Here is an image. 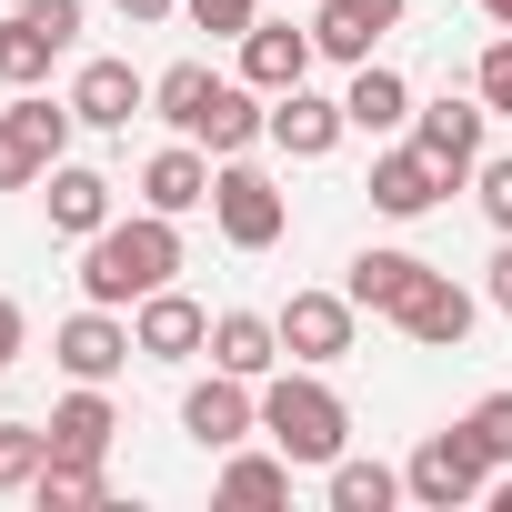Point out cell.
Wrapping results in <instances>:
<instances>
[{
  "label": "cell",
  "instance_id": "cell-33",
  "mask_svg": "<svg viewBox=\"0 0 512 512\" xmlns=\"http://www.w3.org/2000/svg\"><path fill=\"white\" fill-rule=\"evenodd\" d=\"M472 181H482V191H472V201H482V221H492V231H512V161H482Z\"/></svg>",
  "mask_w": 512,
  "mask_h": 512
},
{
  "label": "cell",
  "instance_id": "cell-24",
  "mask_svg": "<svg viewBox=\"0 0 512 512\" xmlns=\"http://www.w3.org/2000/svg\"><path fill=\"white\" fill-rule=\"evenodd\" d=\"M292 472H302V462H292L282 442H272V452H241V442H231V452H221V502H251V512H262V502H292Z\"/></svg>",
  "mask_w": 512,
  "mask_h": 512
},
{
  "label": "cell",
  "instance_id": "cell-14",
  "mask_svg": "<svg viewBox=\"0 0 512 512\" xmlns=\"http://www.w3.org/2000/svg\"><path fill=\"white\" fill-rule=\"evenodd\" d=\"M231 51H241V81H251V91H302V81H312V61H322V41H312V31H292V21H251Z\"/></svg>",
  "mask_w": 512,
  "mask_h": 512
},
{
  "label": "cell",
  "instance_id": "cell-37",
  "mask_svg": "<svg viewBox=\"0 0 512 512\" xmlns=\"http://www.w3.org/2000/svg\"><path fill=\"white\" fill-rule=\"evenodd\" d=\"M111 11H121V21H171L181 0H111Z\"/></svg>",
  "mask_w": 512,
  "mask_h": 512
},
{
  "label": "cell",
  "instance_id": "cell-29",
  "mask_svg": "<svg viewBox=\"0 0 512 512\" xmlns=\"http://www.w3.org/2000/svg\"><path fill=\"white\" fill-rule=\"evenodd\" d=\"M51 462V422H0V492H31Z\"/></svg>",
  "mask_w": 512,
  "mask_h": 512
},
{
  "label": "cell",
  "instance_id": "cell-3",
  "mask_svg": "<svg viewBox=\"0 0 512 512\" xmlns=\"http://www.w3.org/2000/svg\"><path fill=\"white\" fill-rule=\"evenodd\" d=\"M71 131H81V111H71V101L21 91L11 111H0V191H41V181H51V161H71Z\"/></svg>",
  "mask_w": 512,
  "mask_h": 512
},
{
  "label": "cell",
  "instance_id": "cell-31",
  "mask_svg": "<svg viewBox=\"0 0 512 512\" xmlns=\"http://www.w3.org/2000/svg\"><path fill=\"white\" fill-rule=\"evenodd\" d=\"M472 91H482V111H492V121H512V31L472 61Z\"/></svg>",
  "mask_w": 512,
  "mask_h": 512
},
{
  "label": "cell",
  "instance_id": "cell-8",
  "mask_svg": "<svg viewBox=\"0 0 512 512\" xmlns=\"http://www.w3.org/2000/svg\"><path fill=\"white\" fill-rule=\"evenodd\" d=\"M482 131H492V111H482V91H442V101H412V141L442 161V181H472L482 171Z\"/></svg>",
  "mask_w": 512,
  "mask_h": 512
},
{
  "label": "cell",
  "instance_id": "cell-20",
  "mask_svg": "<svg viewBox=\"0 0 512 512\" xmlns=\"http://www.w3.org/2000/svg\"><path fill=\"white\" fill-rule=\"evenodd\" d=\"M211 362L241 372V382H272L292 352H282V322L272 312H211Z\"/></svg>",
  "mask_w": 512,
  "mask_h": 512
},
{
  "label": "cell",
  "instance_id": "cell-13",
  "mask_svg": "<svg viewBox=\"0 0 512 512\" xmlns=\"http://www.w3.org/2000/svg\"><path fill=\"white\" fill-rule=\"evenodd\" d=\"M412 11V0H312V41H322V61H342V71H362L372 51H382V31Z\"/></svg>",
  "mask_w": 512,
  "mask_h": 512
},
{
  "label": "cell",
  "instance_id": "cell-30",
  "mask_svg": "<svg viewBox=\"0 0 512 512\" xmlns=\"http://www.w3.org/2000/svg\"><path fill=\"white\" fill-rule=\"evenodd\" d=\"M462 432L482 442V462H492V472H512V392H482V402L462 412Z\"/></svg>",
  "mask_w": 512,
  "mask_h": 512
},
{
  "label": "cell",
  "instance_id": "cell-9",
  "mask_svg": "<svg viewBox=\"0 0 512 512\" xmlns=\"http://www.w3.org/2000/svg\"><path fill=\"white\" fill-rule=\"evenodd\" d=\"M472 322H482V302H472L452 272H422V282H412V302L392 312V332H402V342H422V352H462V342H472Z\"/></svg>",
  "mask_w": 512,
  "mask_h": 512
},
{
  "label": "cell",
  "instance_id": "cell-7",
  "mask_svg": "<svg viewBox=\"0 0 512 512\" xmlns=\"http://www.w3.org/2000/svg\"><path fill=\"white\" fill-rule=\"evenodd\" d=\"M272 322H282V352H292V362L332 372V362L352 352V332H362V302H352V292H292Z\"/></svg>",
  "mask_w": 512,
  "mask_h": 512
},
{
  "label": "cell",
  "instance_id": "cell-21",
  "mask_svg": "<svg viewBox=\"0 0 512 512\" xmlns=\"http://www.w3.org/2000/svg\"><path fill=\"white\" fill-rule=\"evenodd\" d=\"M191 141H201L211 161H231V151H251V141H272V91H251V81H221Z\"/></svg>",
  "mask_w": 512,
  "mask_h": 512
},
{
  "label": "cell",
  "instance_id": "cell-34",
  "mask_svg": "<svg viewBox=\"0 0 512 512\" xmlns=\"http://www.w3.org/2000/svg\"><path fill=\"white\" fill-rule=\"evenodd\" d=\"M11 11H31L51 41H81V0H11Z\"/></svg>",
  "mask_w": 512,
  "mask_h": 512
},
{
  "label": "cell",
  "instance_id": "cell-36",
  "mask_svg": "<svg viewBox=\"0 0 512 512\" xmlns=\"http://www.w3.org/2000/svg\"><path fill=\"white\" fill-rule=\"evenodd\" d=\"M482 302H492V312H512V231H502V251H492V272H482Z\"/></svg>",
  "mask_w": 512,
  "mask_h": 512
},
{
  "label": "cell",
  "instance_id": "cell-18",
  "mask_svg": "<svg viewBox=\"0 0 512 512\" xmlns=\"http://www.w3.org/2000/svg\"><path fill=\"white\" fill-rule=\"evenodd\" d=\"M111 432H121L111 382H71V392L51 402V452H61V462H111Z\"/></svg>",
  "mask_w": 512,
  "mask_h": 512
},
{
  "label": "cell",
  "instance_id": "cell-28",
  "mask_svg": "<svg viewBox=\"0 0 512 512\" xmlns=\"http://www.w3.org/2000/svg\"><path fill=\"white\" fill-rule=\"evenodd\" d=\"M392 502H412L402 492V462H362V452L332 462V512H392Z\"/></svg>",
  "mask_w": 512,
  "mask_h": 512
},
{
  "label": "cell",
  "instance_id": "cell-6",
  "mask_svg": "<svg viewBox=\"0 0 512 512\" xmlns=\"http://www.w3.org/2000/svg\"><path fill=\"white\" fill-rule=\"evenodd\" d=\"M181 432H191L201 452L251 442V432H262V382H241V372H221V362H211V382H191V392H181Z\"/></svg>",
  "mask_w": 512,
  "mask_h": 512
},
{
  "label": "cell",
  "instance_id": "cell-39",
  "mask_svg": "<svg viewBox=\"0 0 512 512\" xmlns=\"http://www.w3.org/2000/svg\"><path fill=\"white\" fill-rule=\"evenodd\" d=\"M482 21H492V31H512V0H482Z\"/></svg>",
  "mask_w": 512,
  "mask_h": 512
},
{
  "label": "cell",
  "instance_id": "cell-12",
  "mask_svg": "<svg viewBox=\"0 0 512 512\" xmlns=\"http://www.w3.org/2000/svg\"><path fill=\"white\" fill-rule=\"evenodd\" d=\"M442 191H452V181H442V161H432L422 141H382V151H372V211H392V221H422Z\"/></svg>",
  "mask_w": 512,
  "mask_h": 512
},
{
  "label": "cell",
  "instance_id": "cell-5",
  "mask_svg": "<svg viewBox=\"0 0 512 512\" xmlns=\"http://www.w3.org/2000/svg\"><path fill=\"white\" fill-rule=\"evenodd\" d=\"M402 492H412L422 512H462V502H482V492H492V462H482V442L452 422V432H422V442H412Z\"/></svg>",
  "mask_w": 512,
  "mask_h": 512
},
{
  "label": "cell",
  "instance_id": "cell-27",
  "mask_svg": "<svg viewBox=\"0 0 512 512\" xmlns=\"http://www.w3.org/2000/svg\"><path fill=\"white\" fill-rule=\"evenodd\" d=\"M31 502H41V512H101V502H111V462H61V452H51L41 482H31Z\"/></svg>",
  "mask_w": 512,
  "mask_h": 512
},
{
  "label": "cell",
  "instance_id": "cell-17",
  "mask_svg": "<svg viewBox=\"0 0 512 512\" xmlns=\"http://www.w3.org/2000/svg\"><path fill=\"white\" fill-rule=\"evenodd\" d=\"M41 211H51V231H61V241H91V231H111V221H121V211H111V181H101L91 161H51Z\"/></svg>",
  "mask_w": 512,
  "mask_h": 512
},
{
  "label": "cell",
  "instance_id": "cell-25",
  "mask_svg": "<svg viewBox=\"0 0 512 512\" xmlns=\"http://www.w3.org/2000/svg\"><path fill=\"white\" fill-rule=\"evenodd\" d=\"M61 51H71V41H51L31 11H0V81H11V91H41Z\"/></svg>",
  "mask_w": 512,
  "mask_h": 512
},
{
  "label": "cell",
  "instance_id": "cell-1",
  "mask_svg": "<svg viewBox=\"0 0 512 512\" xmlns=\"http://www.w3.org/2000/svg\"><path fill=\"white\" fill-rule=\"evenodd\" d=\"M171 272H181V221H171V211H131V221H111V231L81 241V302L131 312V302L161 292Z\"/></svg>",
  "mask_w": 512,
  "mask_h": 512
},
{
  "label": "cell",
  "instance_id": "cell-22",
  "mask_svg": "<svg viewBox=\"0 0 512 512\" xmlns=\"http://www.w3.org/2000/svg\"><path fill=\"white\" fill-rule=\"evenodd\" d=\"M422 272H432L422 251H392V241H372V251H352V272H342V292H352L362 312H382V322H392V312L412 302V282H422Z\"/></svg>",
  "mask_w": 512,
  "mask_h": 512
},
{
  "label": "cell",
  "instance_id": "cell-4",
  "mask_svg": "<svg viewBox=\"0 0 512 512\" xmlns=\"http://www.w3.org/2000/svg\"><path fill=\"white\" fill-rule=\"evenodd\" d=\"M211 221H221L231 251H272V241L292 231V201H282V181H272L262 161H241V151H231V161L211 171Z\"/></svg>",
  "mask_w": 512,
  "mask_h": 512
},
{
  "label": "cell",
  "instance_id": "cell-11",
  "mask_svg": "<svg viewBox=\"0 0 512 512\" xmlns=\"http://www.w3.org/2000/svg\"><path fill=\"white\" fill-rule=\"evenodd\" d=\"M131 342H141V362H191V352H211V312L161 282V292L131 302Z\"/></svg>",
  "mask_w": 512,
  "mask_h": 512
},
{
  "label": "cell",
  "instance_id": "cell-23",
  "mask_svg": "<svg viewBox=\"0 0 512 512\" xmlns=\"http://www.w3.org/2000/svg\"><path fill=\"white\" fill-rule=\"evenodd\" d=\"M342 111H352L362 141H392V131H412V81H402L392 61H362L352 91H342Z\"/></svg>",
  "mask_w": 512,
  "mask_h": 512
},
{
  "label": "cell",
  "instance_id": "cell-10",
  "mask_svg": "<svg viewBox=\"0 0 512 512\" xmlns=\"http://www.w3.org/2000/svg\"><path fill=\"white\" fill-rule=\"evenodd\" d=\"M131 352H141V342H131V322H121L111 302H81V312H71V322L51 332V362H61L71 382H111V372H121Z\"/></svg>",
  "mask_w": 512,
  "mask_h": 512
},
{
  "label": "cell",
  "instance_id": "cell-35",
  "mask_svg": "<svg viewBox=\"0 0 512 512\" xmlns=\"http://www.w3.org/2000/svg\"><path fill=\"white\" fill-rule=\"evenodd\" d=\"M21 342H31V312H21L11 292H0V372H11V362H21Z\"/></svg>",
  "mask_w": 512,
  "mask_h": 512
},
{
  "label": "cell",
  "instance_id": "cell-2",
  "mask_svg": "<svg viewBox=\"0 0 512 512\" xmlns=\"http://www.w3.org/2000/svg\"><path fill=\"white\" fill-rule=\"evenodd\" d=\"M262 432H272L302 472H332V462L352 452V402H342L312 362H282V372L262 382Z\"/></svg>",
  "mask_w": 512,
  "mask_h": 512
},
{
  "label": "cell",
  "instance_id": "cell-19",
  "mask_svg": "<svg viewBox=\"0 0 512 512\" xmlns=\"http://www.w3.org/2000/svg\"><path fill=\"white\" fill-rule=\"evenodd\" d=\"M141 211H211V151L201 141H171V151H151L141 161Z\"/></svg>",
  "mask_w": 512,
  "mask_h": 512
},
{
  "label": "cell",
  "instance_id": "cell-16",
  "mask_svg": "<svg viewBox=\"0 0 512 512\" xmlns=\"http://www.w3.org/2000/svg\"><path fill=\"white\" fill-rule=\"evenodd\" d=\"M342 131H352V111L322 101L312 81H302V91H272V151H292V161H332Z\"/></svg>",
  "mask_w": 512,
  "mask_h": 512
},
{
  "label": "cell",
  "instance_id": "cell-32",
  "mask_svg": "<svg viewBox=\"0 0 512 512\" xmlns=\"http://www.w3.org/2000/svg\"><path fill=\"white\" fill-rule=\"evenodd\" d=\"M181 11H191V21L211 31V41H241L251 21H262V0H181Z\"/></svg>",
  "mask_w": 512,
  "mask_h": 512
},
{
  "label": "cell",
  "instance_id": "cell-38",
  "mask_svg": "<svg viewBox=\"0 0 512 512\" xmlns=\"http://www.w3.org/2000/svg\"><path fill=\"white\" fill-rule=\"evenodd\" d=\"M482 502H492V512H512V472H492V492H482Z\"/></svg>",
  "mask_w": 512,
  "mask_h": 512
},
{
  "label": "cell",
  "instance_id": "cell-26",
  "mask_svg": "<svg viewBox=\"0 0 512 512\" xmlns=\"http://www.w3.org/2000/svg\"><path fill=\"white\" fill-rule=\"evenodd\" d=\"M211 91H221V71H211V61H171V71L151 81V111L191 141V131H201V111H211Z\"/></svg>",
  "mask_w": 512,
  "mask_h": 512
},
{
  "label": "cell",
  "instance_id": "cell-15",
  "mask_svg": "<svg viewBox=\"0 0 512 512\" xmlns=\"http://www.w3.org/2000/svg\"><path fill=\"white\" fill-rule=\"evenodd\" d=\"M71 111H81V131H131L141 111H151V81L131 71V61H81V81H71Z\"/></svg>",
  "mask_w": 512,
  "mask_h": 512
}]
</instances>
